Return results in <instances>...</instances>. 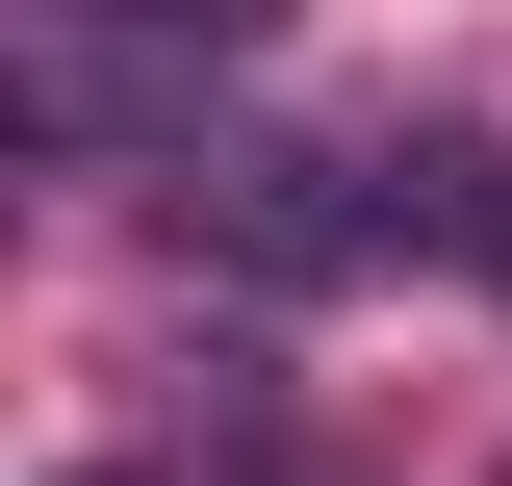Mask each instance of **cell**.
I'll list each match as a JSON object with an SVG mask.
<instances>
[{"instance_id":"6da1fadb","label":"cell","mask_w":512,"mask_h":486,"mask_svg":"<svg viewBox=\"0 0 512 486\" xmlns=\"http://www.w3.org/2000/svg\"><path fill=\"white\" fill-rule=\"evenodd\" d=\"M410 231H436L461 282H512V154H487V128H410V154H359V256H410Z\"/></svg>"},{"instance_id":"7a4b0ae2","label":"cell","mask_w":512,"mask_h":486,"mask_svg":"<svg viewBox=\"0 0 512 486\" xmlns=\"http://www.w3.org/2000/svg\"><path fill=\"white\" fill-rule=\"evenodd\" d=\"M77 486H128V461H77Z\"/></svg>"}]
</instances>
